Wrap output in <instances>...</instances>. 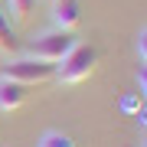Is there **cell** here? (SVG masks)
I'll return each mask as SVG.
<instances>
[{"instance_id":"obj_1","label":"cell","mask_w":147,"mask_h":147,"mask_svg":"<svg viewBox=\"0 0 147 147\" xmlns=\"http://www.w3.org/2000/svg\"><path fill=\"white\" fill-rule=\"evenodd\" d=\"M95 65H98V49L85 46V42H75L69 49V56L62 59V65H56V75L69 85H79L95 72Z\"/></svg>"},{"instance_id":"obj_2","label":"cell","mask_w":147,"mask_h":147,"mask_svg":"<svg viewBox=\"0 0 147 147\" xmlns=\"http://www.w3.org/2000/svg\"><path fill=\"white\" fill-rule=\"evenodd\" d=\"M0 79H10V82H20V85H39V82H49L56 79V62H42V59H13L10 65H3Z\"/></svg>"},{"instance_id":"obj_3","label":"cell","mask_w":147,"mask_h":147,"mask_svg":"<svg viewBox=\"0 0 147 147\" xmlns=\"http://www.w3.org/2000/svg\"><path fill=\"white\" fill-rule=\"evenodd\" d=\"M72 46H75V36H72V33H65V30H49V33H42L39 39H33L30 56H33V59H42V62H62Z\"/></svg>"},{"instance_id":"obj_4","label":"cell","mask_w":147,"mask_h":147,"mask_svg":"<svg viewBox=\"0 0 147 147\" xmlns=\"http://www.w3.org/2000/svg\"><path fill=\"white\" fill-rule=\"evenodd\" d=\"M53 20H56V30L72 33L82 23V3L79 0H53Z\"/></svg>"},{"instance_id":"obj_5","label":"cell","mask_w":147,"mask_h":147,"mask_svg":"<svg viewBox=\"0 0 147 147\" xmlns=\"http://www.w3.org/2000/svg\"><path fill=\"white\" fill-rule=\"evenodd\" d=\"M26 98H30V85L0 79V111H16Z\"/></svg>"},{"instance_id":"obj_6","label":"cell","mask_w":147,"mask_h":147,"mask_svg":"<svg viewBox=\"0 0 147 147\" xmlns=\"http://www.w3.org/2000/svg\"><path fill=\"white\" fill-rule=\"evenodd\" d=\"M16 49H20V39H16L7 13L0 10V56H16Z\"/></svg>"},{"instance_id":"obj_7","label":"cell","mask_w":147,"mask_h":147,"mask_svg":"<svg viewBox=\"0 0 147 147\" xmlns=\"http://www.w3.org/2000/svg\"><path fill=\"white\" fill-rule=\"evenodd\" d=\"M7 3H10V16H13L16 23H20V20H26V16L33 13L36 0H7Z\"/></svg>"},{"instance_id":"obj_8","label":"cell","mask_w":147,"mask_h":147,"mask_svg":"<svg viewBox=\"0 0 147 147\" xmlns=\"http://www.w3.org/2000/svg\"><path fill=\"white\" fill-rule=\"evenodd\" d=\"M39 147H75V144H72V137H65L59 131H49V134H42Z\"/></svg>"}]
</instances>
